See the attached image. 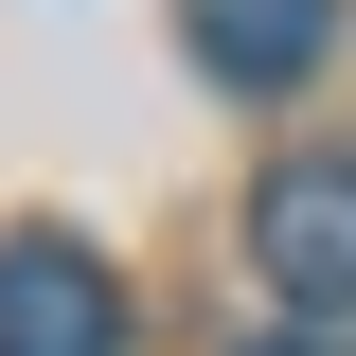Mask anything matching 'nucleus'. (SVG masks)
<instances>
[{
  "label": "nucleus",
  "mask_w": 356,
  "mask_h": 356,
  "mask_svg": "<svg viewBox=\"0 0 356 356\" xmlns=\"http://www.w3.org/2000/svg\"><path fill=\"white\" fill-rule=\"evenodd\" d=\"M250 267H267V303L303 321V339H339V321H356V143L267 161V196H250Z\"/></svg>",
  "instance_id": "obj_1"
},
{
  "label": "nucleus",
  "mask_w": 356,
  "mask_h": 356,
  "mask_svg": "<svg viewBox=\"0 0 356 356\" xmlns=\"http://www.w3.org/2000/svg\"><path fill=\"white\" fill-rule=\"evenodd\" d=\"M0 356H125V285L72 232H0Z\"/></svg>",
  "instance_id": "obj_2"
},
{
  "label": "nucleus",
  "mask_w": 356,
  "mask_h": 356,
  "mask_svg": "<svg viewBox=\"0 0 356 356\" xmlns=\"http://www.w3.org/2000/svg\"><path fill=\"white\" fill-rule=\"evenodd\" d=\"M178 36H196V72H214V89L285 107V89L339 54V0H178Z\"/></svg>",
  "instance_id": "obj_3"
},
{
  "label": "nucleus",
  "mask_w": 356,
  "mask_h": 356,
  "mask_svg": "<svg viewBox=\"0 0 356 356\" xmlns=\"http://www.w3.org/2000/svg\"><path fill=\"white\" fill-rule=\"evenodd\" d=\"M250 356H339V339H250Z\"/></svg>",
  "instance_id": "obj_4"
}]
</instances>
